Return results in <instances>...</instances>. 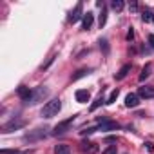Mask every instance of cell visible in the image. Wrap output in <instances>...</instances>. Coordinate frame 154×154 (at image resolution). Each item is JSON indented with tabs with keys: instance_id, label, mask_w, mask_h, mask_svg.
<instances>
[{
	"instance_id": "30bf717a",
	"label": "cell",
	"mask_w": 154,
	"mask_h": 154,
	"mask_svg": "<svg viewBox=\"0 0 154 154\" xmlns=\"http://www.w3.org/2000/svg\"><path fill=\"white\" fill-rule=\"evenodd\" d=\"M93 22H94V15L93 13H85L84 18H82V29L84 31H89L93 27Z\"/></svg>"
},
{
	"instance_id": "d4e9b609",
	"label": "cell",
	"mask_w": 154,
	"mask_h": 154,
	"mask_svg": "<svg viewBox=\"0 0 154 154\" xmlns=\"http://www.w3.org/2000/svg\"><path fill=\"white\" fill-rule=\"evenodd\" d=\"M94 131H96L94 127H89V129H85V131H80V134H82V136H87V134H93Z\"/></svg>"
},
{
	"instance_id": "52a82bcc",
	"label": "cell",
	"mask_w": 154,
	"mask_h": 154,
	"mask_svg": "<svg viewBox=\"0 0 154 154\" xmlns=\"http://www.w3.org/2000/svg\"><path fill=\"white\" fill-rule=\"evenodd\" d=\"M74 98H76V102H78V103H87L91 100V93L87 89H78V91H76V94H74Z\"/></svg>"
},
{
	"instance_id": "5b68a950",
	"label": "cell",
	"mask_w": 154,
	"mask_h": 154,
	"mask_svg": "<svg viewBox=\"0 0 154 154\" xmlns=\"http://www.w3.org/2000/svg\"><path fill=\"white\" fill-rule=\"evenodd\" d=\"M82 9H84V6H82V2H78L76 4V8L71 11V15H69V22L71 24H74V22H78L84 15H82Z\"/></svg>"
},
{
	"instance_id": "7c38bea8",
	"label": "cell",
	"mask_w": 154,
	"mask_h": 154,
	"mask_svg": "<svg viewBox=\"0 0 154 154\" xmlns=\"http://www.w3.org/2000/svg\"><path fill=\"white\" fill-rule=\"evenodd\" d=\"M82 150L87 152V154H96L98 152V145L91 143V141H85V143H82Z\"/></svg>"
},
{
	"instance_id": "3957f363",
	"label": "cell",
	"mask_w": 154,
	"mask_h": 154,
	"mask_svg": "<svg viewBox=\"0 0 154 154\" xmlns=\"http://www.w3.org/2000/svg\"><path fill=\"white\" fill-rule=\"evenodd\" d=\"M47 129H42V127H38V129H35V131H31V132H27V134H24V141L27 143H33V141H38V140H44L45 138V132Z\"/></svg>"
},
{
	"instance_id": "44dd1931",
	"label": "cell",
	"mask_w": 154,
	"mask_h": 154,
	"mask_svg": "<svg viewBox=\"0 0 154 154\" xmlns=\"http://www.w3.org/2000/svg\"><path fill=\"white\" fill-rule=\"evenodd\" d=\"M105 102H107V100H103V96H102V94H100V96H98V98H96V102H94V103H93V105H91V111H96V109H98V107H100V105H102V103H105Z\"/></svg>"
},
{
	"instance_id": "e0dca14e",
	"label": "cell",
	"mask_w": 154,
	"mask_h": 154,
	"mask_svg": "<svg viewBox=\"0 0 154 154\" xmlns=\"http://www.w3.org/2000/svg\"><path fill=\"white\" fill-rule=\"evenodd\" d=\"M116 127H118V125H116L114 122H107V120H103V122H102V125H100V129H102V131H111V129H116Z\"/></svg>"
},
{
	"instance_id": "9a60e30c",
	"label": "cell",
	"mask_w": 154,
	"mask_h": 154,
	"mask_svg": "<svg viewBox=\"0 0 154 154\" xmlns=\"http://www.w3.org/2000/svg\"><path fill=\"white\" fill-rule=\"evenodd\" d=\"M54 154H71V149H69V145H56L54 147Z\"/></svg>"
},
{
	"instance_id": "7402d4cb",
	"label": "cell",
	"mask_w": 154,
	"mask_h": 154,
	"mask_svg": "<svg viewBox=\"0 0 154 154\" xmlns=\"http://www.w3.org/2000/svg\"><path fill=\"white\" fill-rule=\"evenodd\" d=\"M141 20H143V22H150V20H154V17H152V13H150L149 9H145V11L141 13Z\"/></svg>"
},
{
	"instance_id": "9c48e42d",
	"label": "cell",
	"mask_w": 154,
	"mask_h": 154,
	"mask_svg": "<svg viewBox=\"0 0 154 154\" xmlns=\"http://www.w3.org/2000/svg\"><path fill=\"white\" fill-rule=\"evenodd\" d=\"M138 96H140V98H145V100L154 98V87H149V85L140 87V89H138Z\"/></svg>"
},
{
	"instance_id": "83f0119b",
	"label": "cell",
	"mask_w": 154,
	"mask_h": 154,
	"mask_svg": "<svg viewBox=\"0 0 154 154\" xmlns=\"http://www.w3.org/2000/svg\"><path fill=\"white\" fill-rule=\"evenodd\" d=\"M129 8H131V11H138V4H136V2H131Z\"/></svg>"
},
{
	"instance_id": "603a6c76",
	"label": "cell",
	"mask_w": 154,
	"mask_h": 154,
	"mask_svg": "<svg viewBox=\"0 0 154 154\" xmlns=\"http://www.w3.org/2000/svg\"><path fill=\"white\" fill-rule=\"evenodd\" d=\"M118 150H116V145H109L107 149H103L102 150V154H116Z\"/></svg>"
},
{
	"instance_id": "f1b7e54d",
	"label": "cell",
	"mask_w": 154,
	"mask_h": 154,
	"mask_svg": "<svg viewBox=\"0 0 154 154\" xmlns=\"http://www.w3.org/2000/svg\"><path fill=\"white\" fill-rule=\"evenodd\" d=\"M132 36H134V31L129 29V33H127V40H132Z\"/></svg>"
},
{
	"instance_id": "277c9868",
	"label": "cell",
	"mask_w": 154,
	"mask_h": 154,
	"mask_svg": "<svg viewBox=\"0 0 154 154\" xmlns=\"http://www.w3.org/2000/svg\"><path fill=\"white\" fill-rule=\"evenodd\" d=\"M74 118L76 116H71V118H67V120H63V122H60L56 127H54V131H53V134H63L67 129H69V125L74 122Z\"/></svg>"
},
{
	"instance_id": "5bb4252c",
	"label": "cell",
	"mask_w": 154,
	"mask_h": 154,
	"mask_svg": "<svg viewBox=\"0 0 154 154\" xmlns=\"http://www.w3.org/2000/svg\"><path fill=\"white\" fill-rule=\"evenodd\" d=\"M150 71H152V65H150V63H147V65L141 69V74H140V78H138V80H140V82H145L149 76H150Z\"/></svg>"
},
{
	"instance_id": "d6986e66",
	"label": "cell",
	"mask_w": 154,
	"mask_h": 154,
	"mask_svg": "<svg viewBox=\"0 0 154 154\" xmlns=\"http://www.w3.org/2000/svg\"><path fill=\"white\" fill-rule=\"evenodd\" d=\"M118 94H120V91H118V89H114V91L109 94V98H107V102H105V103H107V105H112V103L118 100Z\"/></svg>"
},
{
	"instance_id": "484cf974",
	"label": "cell",
	"mask_w": 154,
	"mask_h": 154,
	"mask_svg": "<svg viewBox=\"0 0 154 154\" xmlns=\"http://www.w3.org/2000/svg\"><path fill=\"white\" fill-rule=\"evenodd\" d=\"M0 154H18V152L13 150V149H2V150H0Z\"/></svg>"
},
{
	"instance_id": "ac0fdd59",
	"label": "cell",
	"mask_w": 154,
	"mask_h": 154,
	"mask_svg": "<svg viewBox=\"0 0 154 154\" xmlns=\"http://www.w3.org/2000/svg\"><path fill=\"white\" fill-rule=\"evenodd\" d=\"M111 8H112L116 13H120V11L123 9V2H122V0H111Z\"/></svg>"
},
{
	"instance_id": "cb8c5ba5",
	"label": "cell",
	"mask_w": 154,
	"mask_h": 154,
	"mask_svg": "<svg viewBox=\"0 0 154 154\" xmlns=\"http://www.w3.org/2000/svg\"><path fill=\"white\" fill-rule=\"evenodd\" d=\"M100 47H103V53H105V54L109 53V44H107V40H105V38H102V40H100Z\"/></svg>"
},
{
	"instance_id": "8fae6325",
	"label": "cell",
	"mask_w": 154,
	"mask_h": 154,
	"mask_svg": "<svg viewBox=\"0 0 154 154\" xmlns=\"http://www.w3.org/2000/svg\"><path fill=\"white\" fill-rule=\"evenodd\" d=\"M125 105H127V107H138V105H140V96L134 94V93L127 94V96H125Z\"/></svg>"
},
{
	"instance_id": "4fadbf2b",
	"label": "cell",
	"mask_w": 154,
	"mask_h": 154,
	"mask_svg": "<svg viewBox=\"0 0 154 154\" xmlns=\"http://www.w3.org/2000/svg\"><path fill=\"white\" fill-rule=\"evenodd\" d=\"M129 71H131V63H125V65H123V67H122L116 74H114V78H116V80H123L125 76L129 74Z\"/></svg>"
},
{
	"instance_id": "4316f807",
	"label": "cell",
	"mask_w": 154,
	"mask_h": 154,
	"mask_svg": "<svg viewBox=\"0 0 154 154\" xmlns=\"http://www.w3.org/2000/svg\"><path fill=\"white\" fill-rule=\"evenodd\" d=\"M149 45L154 49V35H149Z\"/></svg>"
},
{
	"instance_id": "2e32d148",
	"label": "cell",
	"mask_w": 154,
	"mask_h": 154,
	"mask_svg": "<svg viewBox=\"0 0 154 154\" xmlns=\"http://www.w3.org/2000/svg\"><path fill=\"white\" fill-rule=\"evenodd\" d=\"M89 72H91V69H80V71H76V74H72V82L84 78V76H87Z\"/></svg>"
},
{
	"instance_id": "8992f818",
	"label": "cell",
	"mask_w": 154,
	"mask_h": 154,
	"mask_svg": "<svg viewBox=\"0 0 154 154\" xmlns=\"http://www.w3.org/2000/svg\"><path fill=\"white\" fill-rule=\"evenodd\" d=\"M17 94H18V98L20 100H24V102H31V96H33V91H29V87H26V85H20L18 89H17Z\"/></svg>"
},
{
	"instance_id": "6da1fadb",
	"label": "cell",
	"mask_w": 154,
	"mask_h": 154,
	"mask_svg": "<svg viewBox=\"0 0 154 154\" xmlns=\"http://www.w3.org/2000/svg\"><path fill=\"white\" fill-rule=\"evenodd\" d=\"M60 109H62V102H60L58 98H54V100L47 102V103L42 107V111H40V116H42V118H45V120H49V118L56 116V114L60 112Z\"/></svg>"
},
{
	"instance_id": "7a4b0ae2",
	"label": "cell",
	"mask_w": 154,
	"mask_h": 154,
	"mask_svg": "<svg viewBox=\"0 0 154 154\" xmlns=\"http://www.w3.org/2000/svg\"><path fill=\"white\" fill-rule=\"evenodd\" d=\"M49 96V89L45 87V85H38L35 91H33V96H31V105H36V103H40V102H44L45 98Z\"/></svg>"
},
{
	"instance_id": "ffe728a7",
	"label": "cell",
	"mask_w": 154,
	"mask_h": 154,
	"mask_svg": "<svg viewBox=\"0 0 154 154\" xmlns=\"http://www.w3.org/2000/svg\"><path fill=\"white\" fill-rule=\"evenodd\" d=\"M105 22H107V9H105V6H103V8H102V15H100V20H98L100 27H103Z\"/></svg>"
},
{
	"instance_id": "ba28073f",
	"label": "cell",
	"mask_w": 154,
	"mask_h": 154,
	"mask_svg": "<svg viewBox=\"0 0 154 154\" xmlns=\"http://www.w3.org/2000/svg\"><path fill=\"white\" fill-rule=\"evenodd\" d=\"M24 125H26V122H24V120H18V122L11 120L9 123H6V125L2 127V132H11V131H15V129H20V127H24Z\"/></svg>"
}]
</instances>
